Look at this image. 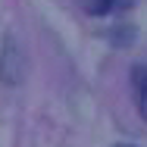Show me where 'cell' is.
<instances>
[{
    "mask_svg": "<svg viewBox=\"0 0 147 147\" xmlns=\"http://www.w3.org/2000/svg\"><path fill=\"white\" fill-rule=\"evenodd\" d=\"M25 72H28V63H25V53H22L19 41L13 34H6V41H3V59H0V78L6 85H19L25 78Z\"/></svg>",
    "mask_w": 147,
    "mask_h": 147,
    "instance_id": "6da1fadb",
    "label": "cell"
},
{
    "mask_svg": "<svg viewBox=\"0 0 147 147\" xmlns=\"http://www.w3.org/2000/svg\"><path fill=\"white\" fill-rule=\"evenodd\" d=\"M131 91H135V103H138V110H141V116L147 119V63L141 66H135L131 69Z\"/></svg>",
    "mask_w": 147,
    "mask_h": 147,
    "instance_id": "7a4b0ae2",
    "label": "cell"
},
{
    "mask_svg": "<svg viewBox=\"0 0 147 147\" xmlns=\"http://www.w3.org/2000/svg\"><path fill=\"white\" fill-rule=\"evenodd\" d=\"M85 6L94 16H110V13H119V9H128L131 0H88Z\"/></svg>",
    "mask_w": 147,
    "mask_h": 147,
    "instance_id": "3957f363",
    "label": "cell"
},
{
    "mask_svg": "<svg viewBox=\"0 0 147 147\" xmlns=\"http://www.w3.org/2000/svg\"><path fill=\"white\" fill-rule=\"evenodd\" d=\"M116 147H135V144H116Z\"/></svg>",
    "mask_w": 147,
    "mask_h": 147,
    "instance_id": "277c9868",
    "label": "cell"
}]
</instances>
